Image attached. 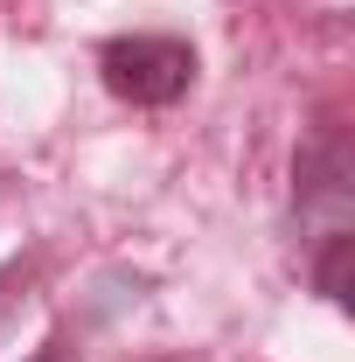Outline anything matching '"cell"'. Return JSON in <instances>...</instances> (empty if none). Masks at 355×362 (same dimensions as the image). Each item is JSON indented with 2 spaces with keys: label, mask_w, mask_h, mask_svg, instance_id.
Listing matches in <instances>:
<instances>
[{
  "label": "cell",
  "mask_w": 355,
  "mask_h": 362,
  "mask_svg": "<svg viewBox=\"0 0 355 362\" xmlns=\"http://www.w3.org/2000/svg\"><path fill=\"white\" fill-rule=\"evenodd\" d=\"M98 77H105L112 98H126L139 112H161V105L188 98V84H195V49L181 42V35H119V42L98 49Z\"/></svg>",
  "instance_id": "obj_1"
},
{
  "label": "cell",
  "mask_w": 355,
  "mask_h": 362,
  "mask_svg": "<svg viewBox=\"0 0 355 362\" xmlns=\"http://www.w3.org/2000/svg\"><path fill=\"white\" fill-rule=\"evenodd\" d=\"M320 209H327V230H349V153L334 133L300 153V216H320Z\"/></svg>",
  "instance_id": "obj_2"
},
{
  "label": "cell",
  "mask_w": 355,
  "mask_h": 362,
  "mask_svg": "<svg viewBox=\"0 0 355 362\" xmlns=\"http://www.w3.org/2000/svg\"><path fill=\"white\" fill-rule=\"evenodd\" d=\"M349 251H355L349 230H327V244H320V258H313V286H320L334 307H349Z\"/></svg>",
  "instance_id": "obj_3"
},
{
  "label": "cell",
  "mask_w": 355,
  "mask_h": 362,
  "mask_svg": "<svg viewBox=\"0 0 355 362\" xmlns=\"http://www.w3.org/2000/svg\"><path fill=\"white\" fill-rule=\"evenodd\" d=\"M14 286H21V265H14V272H0V314H7V307H14V300H21V293H14Z\"/></svg>",
  "instance_id": "obj_4"
},
{
  "label": "cell",
  "mask_w": 355,
  "mask_h": 362,
  "mask_svg": "<svg viewBox=\"0 0 355 362\" xmlns=\"http://www.w3.org/2000/svg\"><path fill=\"white\" fill-rule=\"evenodd\" d=\"M42 362H63V356H56V349H49V356H42Z\"/></svg>",
  "instance_id": "obj_5"
}]
</instances>
